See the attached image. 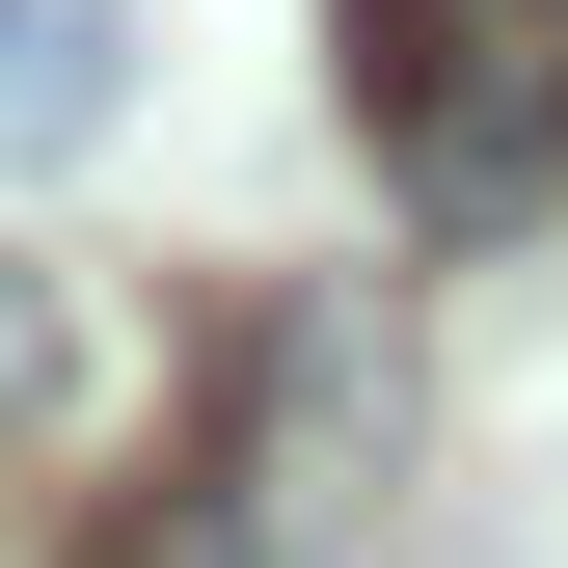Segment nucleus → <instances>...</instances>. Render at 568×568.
Masks as SVG:
<instances>
[{
  "label": "nucleus",
  "mask_w": 568,
  "mask_h": 568,
  "mask_svg": "<svg viewBox=\"0 0 568 568\" xmlns=\"http://www.w3.org/2000/svg\"><path fill=\"white\" fill-rule=\"evenodd\" d=\"M352 82H379L406 109V217H541V190H568V54L515 28V0H406V54H352Z\"/></svg>",
  "instance_id": "nucleus-1"
},
{
  "label": "nucleus",
  "mask_w": 568,
  "mask_h": 568,
  "mask_svg": "<svg viewBox=\"0 0 568 568\" xmlns=\"http://www.w3.org/2000/svg\"><path fill=\"white\" fill-rule=\"evenodd\" d=\"M352 406H379V379H352V325L298 298V325L244 352V460L217 487H244V515H325V487H352Z\"/></svg>",
  "instance_id": "nucleus-2"
},
{
  "label": "nucleus",
  "mask_w": 568,
  "mask_h": 568,
  "mask_svg": "<svg viewBox=\"0 0 568 568\" xmlns=\"http://www.w3.org/2000/svg\"><path fill=\"white\" fill-rule=\"evenodd\" d=\"M109 109H135V28H109V0H0V163H82Z\"/></svg>",
  "instance_id": "nucleus-3"
},
{
  "label": "nucleus",
  "mask_w": 568,
  "mask_h": 568,
  "mask_svg": "<svg viewBox=\"0 0 568 568\" xmlns=\"http://www.w3.org/2000/svg\"><path fill=\"white\" fill-rule=\"evenodd\" d=\"M28 406H82V325H54L28 271H0V434H28Z\"/></svg>",
  "instance_id": "nucleus-4"
}]
</instances>
